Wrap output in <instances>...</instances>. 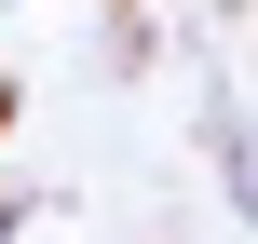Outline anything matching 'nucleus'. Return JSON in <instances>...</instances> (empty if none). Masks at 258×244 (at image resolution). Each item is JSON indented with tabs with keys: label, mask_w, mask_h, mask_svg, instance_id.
Instances as JSON below:
<instances>
[{
	"label": "nucleus",
	"mask_w": 258,
	"mask_h": 244,
	"mask_svg": "<svg viewBox=\"0 0 258 244\" xmlns=\"http://www.w3.org/2000/svg\"><path fill=\"white\" fill-rule=\"evenodd\" d=\"M218 163H231V204L258 217V136H245V109H218Z\"/></svg>",
	"instance_id": "nucleus-1"
},
{
	"label": "nucleus",
	"mask_w": 258,
	"mask_h": 244,
	"mask_svg": "<svg viewBox=\"0 0 258 244\" xmlns=\"http://www.w3.org/2000/svg\"><path fill=\"white\" fill-rule=\"evenodd\" d=\"M0 244H14V217H0Z\"/></svg>",
	"instance_id": "nucleus-2"
}]
</instances>
